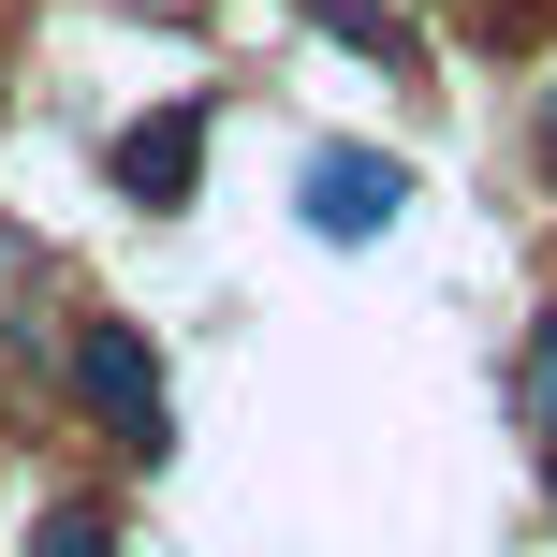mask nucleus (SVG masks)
Masks as SVG:
<instances>
[{"mask_svg": "<svg viewBox=\"0 0 557 557\" xmlns=\"http://www.w3.org/2000/svg\"><path fill=\"white\" fill-rule=\"evenodd\" d=\"M543 147H557V88H543Z\"/></svg>", "mask_w": 557, "mask_h": 557, "instance_id": "7", "label": "nucleus"}, {"mask_svg": "<svg viewBox=\"0 0 557 557\" xmlns=\"http://www.w3.org/2000/svg\"><path fill=\"white\" fill-rule=\"evenodd\" d=\"M294 206H308V235H323V250H382V235L411 221V162H382V147H308Z\"/></svg>", "mask_w": 557, "mask_h": 557, "instance_id": "1", "label": "nucleus"}, {"mask_svg": "<svg viewBox=\"0 0 557 557\" xmlns=\"http://www.w3.org/2000/svg\"><path fill=\"white\" fill-rule=\"evenodd\" d=\"M74 382H88V411H103L133 455H162V441H176L162 367H147V337H133V323H88V337H74Z\"/></svg>", "mask_w": 557, "mask_h": 557, "instance_id": "2", "label": "nucleus"}, {"mask_svg": "<svg viewBox=\"0 0 557 557\" xmlns=\"http://www.w3.org/2000/svg\"><path fill=\"white\" fill-rule=\"evenodd\" d=\"M191 176H206V117L191 103H162V117L117 133V191H133V206H191Z\"/></svg>", "mask_w": 557, "mask_h": 557, "instance_id": "3", "label": "nucleus"}, {"mask_svg": "<svg viewBox=\"0 0 557 557\" xmlns=\"http://www.w3.org/2000/svg\"><path fill=\"white\" fill-rule=\"evenodd\" d=\"M513 411H529V425H557V323L529 337V367H513Z\"/></svg>", "mask_w": 557, "mask_h": 557, "instance_id": "6", "label": "nucleus"}, {"mask_svg": "<svg viewBox=\"0 0 557 557\" xmlns=\"http://www.w3.org/2000/svg\"><path fill=\"white\" fill-rule=\"evenodd\" d=\"M29 557H117V529H103V513H45V529H29Z\"/></svg>", "mask_w": 557, "mask_h": 557, "instance_id": "5", "label": "nucleus"}, {"mask_svg": "<svg viewBox=\"0 0 557 557\" xmlns=\"http://www.w3.org/2000/svg\"><path fill=\"white\" fill-rule=\"evenodd\" d=\"M308 15H323L352 59H382V74H425V29L396 15V0H308Z\"/></svg>", "mask_w": 557, "mask_h": 557, "instance_id": "4", "label": "nucleus"}]
</instances>
